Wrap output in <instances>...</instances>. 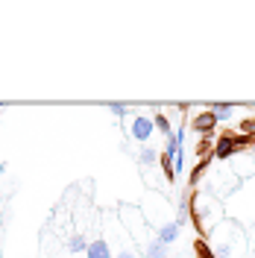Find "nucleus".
Masks as SVG:
<instances>
[{"mask_svg":"<svg viewBox=\"0 0 255 258\" xmlns=\"http://www.w3.org/2000/svg\"><path fill=\"white\" fill-rule=\"evenodd\" d=\"M211 238V249L217 258H238V238H240V229L238 223H220L214 226V232H208Z\"/></svg>","mask_w":255,"mask_h":258,"instance_id":"1","label":"nucleus"},{"mask_svg":"<svg viewBox=\"0 0 255 258\" xmlns=\"http://www.w3.org/2000/svg\"><path fill=\"white\" fill-rule=\"evenodd\" d=\"M238 129H223L220 135H217V144H214V159H229V156H235L240 153V141H238Z\"/></svg>","mask_w":255,"mask_h":258,"instance_id":"2","label":"nucleus"},{"mask_svg":"<svg viewBox=\"0 0 255 258\" xmlns=\"http://www.w3.org/2000/svg\"><path fill=\"white\" fill-rule=\"evenodd\" d=\"M153 132H156V126H153V117H147V114H132V123H129V135H132L135 141L147 144V141L153 138Z\"/></svg>","mask_w":255,"mask_h":258,"instance_id":"3","label":"nucleus"},{"mask_svg":"<svg viewBox=\"0 0 255 258\" xmlns=\"http://www.w3.org/2000/svg\"><path fill=\"white\" fill-rule=\"evenodd\" d=\"M217 120H220V117L211 112V109H206V112L194 114L191 129H194V132H200V135H214V129H217Z\"/></svg>","mask_w":255,"mask_h":258,"instance_id":"4","label":"nucleus"},{"mask_svg":"<svg viewBox=\"0 0 255 258\" xmlns=\"http://www.w3.org/2000/svg\"><path fill=\"white\" fill-rule=\"evenodd\" d=\"M85 258H112V246L106 238H97V241L88 243V249H85Z\"/></svg>","mask_w":255,"mask_h":258,"instance_id":"5","label":"nucleus"},{"mask_svg":"<svg viewBox=\"0 0 255 258\" xmlns=\"http://www.w3.org/2000/svg\"><path fill=\"white\" fill-rule=\"evenodd\" d=\"M156 238H159L164 246H167V243H173L176 238H179V226H176V220H173V223L159 226V229H156Z\"/></svg>","mask_w":255,"mask_h":258,"instance_id":"6","label":"nucleus"},{"mask_svg":"<svg viewBox=\"0 0 255 258\" xmlns=\"http://www.w3.org/2000/svg\"><path fill=\"white\" fill-rule=\"evenodd\" d=\"M211 159H214V156H208V159H200L197 161V164H194V170L191 173H188V185H200V179L206 176V170H208V164H211Z\"/></svg>","mask_w":255,"mask_h":258,"instance_id":"7","label":"nucleus"},{"mask_svg":"<svg viewBox=\"0 0 255 258\" xmlns=\"http://www.w3.org/2000/svg\"><path fill=\"white\" fill-rule=\"evenodd\" d=\"M144 255H147V258H167L164 243H161L159 238H150V241L144 243Z\"/></svg>","mask_w":255,"mask_h":258,"instance_id":"8","label":"nucleus"},{"mask_svg":"<svg viewBox=\"0 0 255 258\" xmlns=\"http://www.w3.org/2000/svg\"><path fill=\"white\" fill-rule=\"evenodd\" d=\"M153 126L159 129L164 138H170V135H173V126H170V120H167V114H164V112H156V114H153Z\"/></svg>","mask_w":255,"mask_h":258,"instance_id":"9","label":"nucleus"},{"mask_svg":"<svg viewBox=\"0 0 255 258\" xmlns=\"http://www.w3.org/2000/svg\"><path fill=\"white\" fill-rule=\"evenodd\" d=\"M85 249H88L85 235H82V232H74V235H71V241H68V252H85Z\"/></svg>","mask_w":255,"mask_h":258,"instance_id":"10","label":"nucleus"},{"mask_svg":"<svg viewBox=\"0 0 255 258\" xmlns=\"http://www.w3.org/2000/svg\"><path fill=\"white\" fill-rule=\"evenodd\" d=\"M194 252H197V258H217L206 238H197V241H194Z\"/></svg>","mask_w":255,"mask_h":258,"instance_id":"11","label":"nucleus"},{"mask_svg":"<svg viewBox=\"0 0 255 258\" xmlns=\"http://www.w3.org/2000/svg\"><path fill=\"white\" fill-rule=\"evenodd\" d=\"M138 161H141L144 167H150V164H156V161H159V153H156L153 147H144L141 153H138Z\"/></svg>","mask_w":255,"mask_h":258,"instance_id":"12","label":"nucleus"},{"mask_svg":"<svg viewBox=\"0 0 255 258\" xmlns=\"http://www.w3.org/2000/svg\"><path fill=\"white\" fill-rule=\"evenodd\" d=\"M240 135H249V138H255V117H243L240 120V126H238Z\"/></svg>","mask_w":255,"mask_h":258,"instance_id":"13","label":"nucleus"},{"mask_svg":"<svg viewBox=\"0 0 255 258\" xmlns=\"http://www.w3.org/2000/svg\"><path fill=\"white\" fill-rule=\"evenodd\" d=\"M208 109L217 117H226V112H232V103H208Z\"/></svg>","mask_w":255,"mask_h":258,"instance_id":"14","label":"nucleus"},{"mask_svg":"<svg viewBox=\"0 0 255 258\" xmlns=\"http://www.w3.org/2000/svg\"><path fill=\"white\" fill-rule=\"evenodd\" d=\"M109 109H112V114H117V117H123V114H126V106H123V103H112Z\"/></svg>","mask_w":255,"mask_h":258,"instance_id":"15","label":"nucleus"},{"mask_svg":"<svg viewBox=\"0 0 255 258\" xmlns=\"http://www.w3.org/2000/svg\"><path fill=\"white\" fill-rule=\"evenodd\" d=\"M112 258H135L132 249H120V252H112Z\"/></svg>","mask_w":255,"mask_h":258,"instance_id":"16","label":"nucleus"},{"mask_svg":"<svg viewBox=\"0 0 255 258\" xmlns=\"http://www.w3.org/2000/svg\"><path fill=\"white\" fill-rule=\"evenodd\" d=\"M249 258H255V232L249 235Z\"/></svg>","mask_w":255,"mask_h":258,"instance_id":"17","label":"nucleus"}]
</instances>
